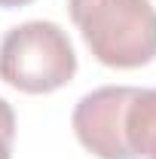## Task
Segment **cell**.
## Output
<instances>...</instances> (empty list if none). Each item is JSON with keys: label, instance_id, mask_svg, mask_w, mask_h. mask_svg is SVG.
Masks as SVG:
<instances>
[{"label": "cell", "instance_id": "8992f818", "mask_svg": "<svg viewBox=\"0 0 156 159\" xmlns=\"http://www.w3.org/2000/svg\"><path fill=\"white\" fill-rule=\"evenodd\" d=\"M25 3H31V0H0V6H3V9H12V6H25Z\"/></svg>", "mask_w": 156, "mask_h": 159}, {"label": "cell", "instance_id": "3957f363", "mask_svg": "<svg viewBox=\"0 0 156 159\" xmlns=\"http://www.w3.org/2000/svg\"><path fill=\"white\" fill-rule=\"evenodd\" d=\"M138 86H101L86 92L74 107V135L98 159H135L126 135L122 116Z\"/></svg>", "mask_w": 156, "mask_h": 159}, {"label": "cell", "instance_id": "5b68a950", "mask_svg": "<svg viewBox=\"0 0 156 159\" xmlns=\"http://www.w3.org/2000/svg\"><path fill=\"white\" fill-rule=\"evenodd\" d=\"M12 141H16V113L9 101L0 98V159H12Z\"/></svg>", "mask_w": 156, "mask_h": 159}, {"label": "cell", "instance_id": "277c9868", "mask_svg": "<svg viewBox=\"0 0 156 159\" xmlns=\"http://www.w3.org/2000/svg\"><path fill=\"white\" fill-rule=\"evenodd\" d=\"M122 135L135 159H156V89H135L122 116Z\"/></svg>", "mask_w": 156, "mask_h": 159}, {"label": "cell", "instance_id": "7a4b0ae2", "mask_svg": "<svg viewBox=\"0 0 156 159\" xmlns=\"http://www.w3.org/2000/svg\"><path fill=\"white\" fill-rule=\"evenodd\" d=\"M77 74L71 37L55 21H25L0 40V80L28 95H49Z\"/></svg>", "mask_w": 156, "mask_h": 159}, {"label": "cell", "instance_id": "6da1fadb", "mask_svg": "<svg viewBox=\"0 0 156 159\" xmlns=\"http://www.w3.org/2000/svg\"><path fill=\"white\" fill-rule=\"evenodd\" d=\"M86 46L107 67H141L156 58V6L150 0H67Z\"/></svg>", "mask_w": 156, "mask_h": 159}]
</instances>
